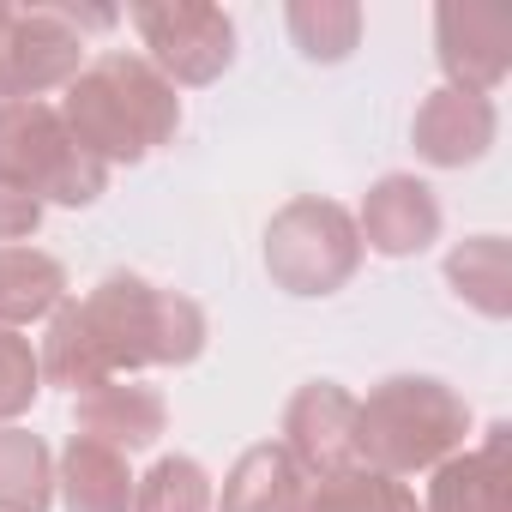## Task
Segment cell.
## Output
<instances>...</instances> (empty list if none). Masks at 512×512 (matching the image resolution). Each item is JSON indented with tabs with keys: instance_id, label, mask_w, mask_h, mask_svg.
Here are the masks:
<instances>
[{
	"instance_id": "cell-4",
	"label": "cell",
	"mask_w": 512,
	"mask_h": 512,
	"mask_svg": "<svg viewBox=\"0 0 512 512\" xmlns=\"http://www.w3.org/2000/svg\"><path fill=\"white\" fill-rule=\"evenodd\" d=\"M0 181L37 205H97L109 193V163H97L55 103H0Z\"/></svg>"
},
{
	"instance_id": "cell-23",
	"label": "cell",
	"mask_w": 512,
	"mask_h": 512,
	"mask_svg": "<svg viewBox=\"0 0 512 512\" xmlns=\"http://www.w3.org/2000/svg\"><path fill=\"white\" fill-rule=\"evenodd\" d=\"M37 223H43V205H37L31 193H19V187L0 181V247L31 241V235H37Z\"/></svg>"
},
{
	"instance_id": "cell-13",
	"label": "cell",
	"mask_w": 512,
	"mask_h": 512,
	"mask_svg": "<svg viewBox=\"0 0 512 512\" xmlns=\"http://www.w3.org/2000/svg\"><path fill=\"white\" fill-rule=\"evenodd\" d=\"M169 428V404L157 386H133V380H109L97 392H79V434L103 440L115 452H145L157 446Z\"/></svg>"
},
{
	"instance_id": "cell-15",
	"label": "cell",
	"mask_w": 512,
	"mask_h": 512,
	"mask_svg": "<svg viewBox=\"0 0 512 512\" xmlns=\"http://www.w3.org/2000/svg\"><path fill=\"white\" fill-rule=\"evenodd\" d=\"M133 470H127V452L103 446V440H85L73 434L61 446V464H55V488L67 500V512H133Z\"/></svg>"
},
{
	"instance_id": "cell-18",
	"label": "cell",
	"mask_w": 512,
	"mask_h": 512,
	"mask_svg": "<svg viewBox=\"0 0 512 512\" xmlns=\"http://www.w3.org/2000/svg\"><path fill=\"white\" fill-rule=\"evenodd\" d=\"M55 506V458L43 434L0 428V512H49Z\"/></svg>"
},
{
	"instance_id": "cell-12",
	"label": "cell",
	"mask_w": 512,
	"mask_h": 512,
	"mask_svg": "<svg viewBox=\"0 0 512 512\" xmlns=\"http://www.w3.org/2000/svg\"><path fill=\"white\" fill-rule=\"evenodd\" d=\"M422 512H512V422H494L482 446L434 464Z\"/></svg>"
},
{
	"instance_id": "cell-9",
	"label": "cell",
	"mask_w": 512,
	"mask_h": 512,
	"mask_svg": "<svg viewBox=\"0 0 512 512\" xmlns=\"http://www.w3.org/2000/svg\"><path fill=\"white\" fill-rule=\"evenodd\" d=\"M434 49H440V73L452 91H500V79L512 73V13L500 7H440L434 13Z\"/></svg>"
},
{
	"instance_id": "cell-3",
	"label": "cell",
	"mask_w": 512,
	"mask_h": 512,
	"mask_svg": "<svg viewBox=\"0 0 512 512\" xmlns=\"http://www.w3.org/2000/svg\"><path fill=\"white\" fill-rule=\"evenodd\" d=\"M470 404L434 374H392L356 398V458L380 476H416L464 452Z\"/></svg>"
},
{
	"instance_id": "cell-6",
	"label": "cell",
	"mask_w": 512,
	"mask_h": 512,
	"mask_svg": "<svg viewBox=\"0 0 512 512\" xmlns=\"http://www.w3.org/2000/svg\"><path fill=\"white\" fill-rule=\"evenodd\" d=\"M85 67V31L73 7H7L0 19V103H43Z\"/></svg>"
},
{
	"instance_id": "cell-16",
	"label": "cell",
	"mask_w": 512,
	"mask_h": 512,
	"mask_svg": "<svg viewBox=\"0 0 512 512\" xmlns=\"http://www.w3.org/2000/svg\"><path fill=\"white\" fill-rule=\"evenodd\" d=\"M67 302V266L43 247H0V326L19 332Z\"/></svg>"
},
{
	"instance_id": "cell-11",
	"label": "cell",
	"mask_w": 512,
	"mask_h": 512,
	"mask_svg": "<svg viewBox=\"0 0 512 512\" xmlns=\"http://www.w3.org/2000/svg\"><path fill=\"white\" fill-rule=\"evenodd\" d=\"M500 133V115H494V97H476V91H428L416 121H410V145L422 163L434 169H464V163H482L488 145Z\"/></svg>"
},
{
	"instance_id": "cell-5",
	"label": "cell",
	"mask_w": 512,
	"mask_h": 512,
	"mask_svg": "<svg viewBox=\"0 0 512 512\" xmlns=\"http://www.w3.org/2000/svg\"><path fill=\"white\" fill-rule=\"evenodd\" d=\"M356 266H362L356 211H344L338 199L308 193L266 223V272L284 296H332L356 278Z\"/></svg>"
},
{
	"instance_id": "cell-7",
	"label": "cell",
	"mask_w": 512,
	"mask_h": 512,
	"mask_svg": "<svg viewBox=\"0 0 512 512\" xmlns=\"http://www.w3.org/2000/svg\"><path fill=\"white\" fill-rule=\"evenodd\" d=\"M133 31L145 37V61L169 85H217L235 61V25L223 7L157 0V7H133Z\"/></svg>"
},
{
	"instance_id": "cell-21",
	"label": "cell",
	"mask_w": 512,
	"mask_h": 512,
	"mask_svg": "<svg viewBox=\"0 0 512 512\" xmlns=\"http://www.w3.org/2000/svg\"><path fill=\"white\" fill-rule=\"evenodd\" d=\"M211 476L199 458L187 452H169L157 458L139 482H133V512H211Z\"/></svg>"
},
{
	"instance_id": "cell-19",
	"label": "cell",
	"mask_w": 512,
	"mask_h": 512,
	"mask_svg": "<svg viewBox=\"0 0 512 512\" xmlns=\"http://www.w3.org/2000/svg\"><path fill=\"white\" fill-rule=\"evenodd\" d=\"M302 61H320V67H338L362 49V7L356 0H296L284 13Z\"/></svg>"
},
{
	"instance_id": "cell-14",
	"label": "cell",
	"mask_w": 512,
	"mask_h": 512,
	"mask_svg": "<svg viewBox=\"0 0 512 512\" xmlns=\"http://www.w3.org/2000/svg\"><path fill=\"white\" fill-rule=\"evenodd\" d=\"M302 494H308V476L296 470V458L278 440H260L229 464L211 512H302Z\"/></svg>"
},
{
	"instance_id": "cell-17",
	"label": "cell",
	"mask_w": 512,
	"mask_h": 512,
	"mask_svg": "<svg viewBox=\"0 0 512 512\" xmlns=\"http://www.w3.org/2000/svg\"><path fill=\"white\" fill-rule=\"evenodd\" d=\"M446 284L464 308H476L482 320H506L512 314V266H506V235H470L446 253Z\"/></svg>"
},
{
	"instance_id": "cell-8",
	"label": "cell",
	"mask_w": 512,
	"mask_h": 512,
	"mask_svg": "<svg viewBox=\"0 0 512 512\" xmlns=\"http://www.w3.org/2000/svg\"><path fill=\"white\" fill-rule=\"evenodd\" d=\"M278 446L296 458V470H302L308 482L362 464V458H356V398H350L338 380H308V386L284 404V440H278Z\"/></svg>"
},
{
	"instance_id": "cell-22",
	"label": "cell",
	"mask_w": 512,
	"mask_h": 512,
	"mask_svg": "<svg viewBox=\"0 0 512 512\" xmlns=\"http://www.w3.org/2000/svg\"><path fill=\"white\" fill-rule=\"evenodd\" d=\"M43 392V362L31 350L25 332H7L0 326V428H13Z\"/></svg>"
},
{
	"instance_id": "cell-2",
	"label": "cell",
	"mask_w": 512,
	"mask_h": 512,
	"mask_svg": "<svg viewBox=\"0 0 512 512\" xmlns=\"http://www.w3.org/2000/svg\"><path fill=\"white\" fill-rule=\"evenodd\" d=\"M61 121L97 163H145L157 145L175 139L181 127V97L175 85L127 49H109L79 67V79L61 97Z\"/></svg>"
},
{
	"instance_id": "cell-1",
	"label": "cell",
	"mask_w": 512,
	"mask_h": 512,
	"mask_svg": "<svg viewBox=\"0 0 512 512\" xmlns=\"http://www.w3.org/2000/svg\"><path fill=\"white\" fill-rule=\"evenodd\" d=\"M205 338L211 326L193 296L157 290L139 272H109L97 290L49 314V338L37 362H43V380L79 398L139 368H187L205 356Z\"/></svg>"
},
{
	"instance_id": "cell-10",
	"label": "cell",
	"mask_w": 512,
	"mask_h": 512,
	"mask_svg": "<svg viewBox=\"0 0 512 512\" xmlns=\"http://www.w3.org/2000/svg\"><path fill=\"white\" fill-rule=\"evenodd\" d=\"M356 235H362V253L374 247L380 260H416L440 241V199L428 181L416 175H380L356 211Z\"/></svg>"
},
{
	"instance_id": "cell-20",
	"label": "cell",
	"mask_w": 512,
	"mask_h": 512,
	"mask_svg": "<svg viewBox=\"0 0 512 512\" xmlns=\"http://www.w3.org/2000/svg\"><path fill=\"white\" fill-rule=\"evenodd\" d=\"M302 512H422V506H416L410 482L380 476V470H368V464H350V470H338V476L308 482Z\"/></svg>"
}]
</instances>
